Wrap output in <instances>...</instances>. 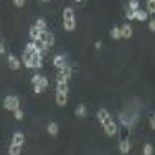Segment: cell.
Segmentation results:
<instances>
[{
  "label": "cell",
  "instance_id": "cell-1",
  "mask_svg": "<svg viewBox=\"0 0 155 155\" xmlns=\"http://www.w3.org/2000/svg\"><path fill=\"white\" fill-rule=\"evenodd\" d=\"M63 27L66 31H74L76 28V17H74V10L73 7H66L63 10Z\"/></svg>",
  "mask_w": 155,
  "mask_h": 155
},
{
  "label": "cell",
  "instance_id": "cell-2",
  "mask_svg": "<svg viewBox=\"0 0 155 155\" xmlns=\"http://www.w3.org/2000/svg\"><path fill=\"white\" fill-rule=\"evenodd\" d=\"M3 107H5L7 110L20 109V99H18L17 96H7V97L3 99Z\"/></svg>",
  "mask_w": 155,
  "mask_h": 155
},
{
  "label": "cell",
  "instance_id": "cell-3",
  "mask_svg": "<svg viewBox=\"0 0 155 155\" xmlns=\"http://www.w3.org/2000/svg\"><path fill=\"white\" fill-rule=\"evenodd\" d=\"M69 78H71V68L68 64L64 68H60L56 73V83H68Z\"/></svg>",
  "mask_w": 155,
  "mask_h": 155
},
{
  "label": "cell",
  "instance_id": "cell-4",
  "mask_svg": "<svg viewBox=\"0 0 155 155\" xmlns=\"http://www.w3.org/2000/svg\"><path fill=\"white\" fill-rule=\"evenodd\" d=\"M40 41H43V45L46 46V50L48 48H51L54 45V36H53V33H50L48 30H43L41 33H40Z\"/></svg>",
  "mask_w": 155,
  "mask_h": 155
},
{
  "label": "cell",
  "instance_id": "cell-5",
  "mask_svg": "<svg viewBox=\"0 0 155 155\" xmlns=\"http://www.w3.org/2000/svg\"><path fill=\"white\" fill-rule=\"evenodd\" d=\"M97 120L101 122V125H106V124H109L110 120H112V117H110V112L107 109H104V107H101L97 110Z\"/></svg>",
  "mask_w": 155,
  "mask_h": 155
},
{
  "label": "cell",
  "instance_id": "cell-6",
  "mask_svg": "<svg viewBox=\"0 0 155 155\" xmlns=\"http://www.w3.org/2000/svg\"><path fill=\"white\" fill-rule=\"evenodd\" d=\"M41 66H43V56H41V53H33L31 58H30V64H28V68L40 69Z\"/></svg>",
  "mask_w": 155,
  "mask_h": 155
},
{
  "label": "cell",
  "instance_id": "cell-7",
  "mask_svg": "<svg viewBox=\"0 0 155 155\" xmlns=\"http://www.w3.org/2000/svg\"><path fill=\"white\" fill-rule=\"evenodd\" d=\"M102 129H104V134L107 135V137H114V135L117 134V124L114 122V120H110L109 124L102 125Z\"/></svg>",
  "mask_w": 155,
  "mask_h": 155
},
{
  "label": "cell",
  "instance_id": "cell-8",
  "mask_svg": "<svg viewBox=\"0 0 155 155\" xmlns=\"http://www.w3.org/2000/svg\"><path fill=\"white\" fill-rule=\"evenodd\" d=\"M119 152L122 153V155H125V153L130 152V140H129V139L120 140V143H119Z\"/></svg>",
  "mask_w": 155,
  "mask_h": 155
},
{
  "label": "cell",
  "instance_id": "cell-9",
  "mask_svg": "<svg viewBox=\"0 0 155 155\" xmlns=\"http://www.w3.org/2000/svg\"><path fill=\"white\" fill-rule=\"evenodd\" d=\"M56 104L63 107V106L68 104V94L66 93H60V91H56Z\"/></svg>",
  "mask_w": 155,
  "mask_h": 155
},
{
  "label": "cell",
  "instance_id": "cell-10",
  "mask_svg": "<svg viewBox=\"0 0 155 155\" xmlns=\"http://www.w3.org/2000/svg\"><path fill=\"white\" fill-rule=\"evenodd\" d=\"M53 64H54V68H64L66 66V58L63 56V54H56V56L53 58Z\"/></svg>",
  "mask_w": 155,
  "mask_h": 155
},
{
  "label": "cell",
  "instance_id": "cell-11",
  "mask_svg": "<svg viewBox=\"0 0 155 155\" xmlns=\"http://www.w3.org/2000/svg\"><path fill=\"white\" fill-rule=\"evenodd\" d=\"M132 33H134V30H132L130 25H122V27H120V35H122L124 40H129L132 36Z\"/></svg>",
  "mask_w": 155,
  "mask_h": 155
},
{
  "label": "cell",
  "instance_id": "cell-12",
  "mask_svg": "<svg viewBox=\"0 0 155 155\" xmlns=\"http://www.w3.org/2000/svg\"><path fill=\"white\" fill-rule=\"evenodd\" d=\"M12 143H15V145H23L25 143V135L21 134V132H15L12 137Z\"/></svg>",
  "mask_w": 155,
  "mask_h": 155
},
{
  "label": "cell",
  "instance_id": "cell-13",
  "mask_svg": "<svg viewBox=\"0 0 155 155\" xmlns=\"http://www.w3.org/2000/svg\"><path fill=\"white\" fill-rule=\"evenodd\" d=\"M8 64H10V68L12 69H18L20 68V60L15 56V54H8Z\"/></svg>",
  "mask_w": 155,
  "mask_h": 155
},
{
  "label": "cell",
  "instance_id": "cell-14",
  "mask_svg": "<svg viewBox=\"0 0 155 155\" xmlns=\"http://www.w3.org/2000/svg\"><path fill=\"white\" fill-rule=\"evenodd\" d=\"M40 33H41V30H40L36 25H33V27L30 28V38H31V41H38V40H40Z\"/></svg>",
  "mask_w": 155,
  "mask_h": 155
},
{
  "label": "cell",
  "instance_id": "cell-15",
  "mask_svg": "<svg viewBox=\"0 0 155 155\" xmlns=\"http://www.w3.org/2000/svg\"><path fill=\"white\" fill-rule=\"evenodd\" d=\"M74 114H76V117H79V119H84V117H86V114H87L86 106H84V104H79V106L76 107Z\"/></svg>",
  "mask_w": 155,
  "mask_h": 155
},
{
  "label": "cell",
  "instance_id": "cell-16",
  "mask_svg": "<svg viewBox=\"0 0 155 155\" xmlns=\"http://www.w3.org/2000/svg\"><path fill=\"white\" fill-rule=\"evenodd\" d=\"M46 130H48V134H50L51 137L58 135V124L56 122H50V124H48V127H46Z\"/></svg>",
  "mask_w": 155,
  "mask_h": 155
},
{
  "label": "cell",
  "instance_id": "cell-17",
  "mask_svg": "<svg viewBox=\"0 0 155 155\" xmlns=\"http://www.w3.org/2000/svg\"><path fill=\"white\" fill-rule=\"evenodd\" d=\"M20 153H21V145L12 143V145L8 147V155H20Z\"/></svg>",
  "mask_w": 155,
  "mask_h": 155
},
{
  "label": "cell",
  "instance_id": "cell-18",
  "mask_svg": "<svg viewBox=\"0 0 155 155\" xmlns=\"http://www.w3.org/2000/svg\"><path fill=\"white\" fill-rule=\"evenodd\" d=\"M147 17H149V13L147 12H143V10H135V18H137L139 21H145L147 20Z\"/></svg>",
  "mask_w": 155,
  "mask_h": 155
},
{
  "label": "cell",
  "instance_id": "cell-19",
  "mask_svg": "<svg viewBox=\"0 0 155 155\" xmlns=\"http://www.w3.org/2000/svg\"><path fill=\"white\" fill-rule=\"evenodd\" d=\"M25 51H28V53H40V51H38V48H36V43L35 41H30V43H28V45L27 46H25Z\"/></svg>",
  "mask_w": 155,
  "mask_h": 155
},
{
  "label": "cell",
  "instance_id": "cell-20",
  "mask_svg": "<svg viewBox=\"0 0 155 155\" xmlns=\"http://www.w3.org/2000/svg\"><path fill=\"white\" fill-rule=\"evenodd\" d=\"M110 38H114V40H119V38H122V35H120V28L114 27L112 30H110Z\"/></svg>",
  "mask_w": 155,
  "mask_h": 155
},
{
  "label": "cell",
  "instance_id": "cell-21",
  "mask_svg": "<svg viewBox=\"0 0 155 155\" xmlns=\"http://www.w3.org/2000/svg\"><path fill=\"white\" fill-rule=\"evenodd\" d=\"M56 89L60 91V93H66L68 94V83H56Z\"/></svg>",
  "mask_w": 155,
  "mask_h": 155
},
{
  "label": "cell",
  "instance_id": "cell-22",
  "mask_svg": "<svg viewBox=\"0 0 155 155\" xmlns=\"http://www.w3.org/2000/svg\"><path fill=\"white\" fill-rule=\"evenodd\" d=\"M147 13H155V0H147Z\"/></svg>",
  "mask_w": 155,
  "mask_h": 155
},
{
  "label": "cell",
  "instance_id": "cell-23",
  "mask_svg": "<svg viewBox=\"0 0 155 155\" xmlns=\"http://www.w3.org/2000/svg\"><path fill=\"white\" fill-rule=\"evenodd\" d=\"M30 58H31V53H28V51H23V56H21V61H23V64L28 68V64H30Z\"/></svg>",
  "mask_w": 155,
  "mask_h": 155
},
{
  "label": "cell",
  "instance_id": "cell-24",
  "mask_svg": "<svg viewBox=\"0 0 155 155\" xmlns=\"http://www.w3.org/2000/svg\"><path fill=\"white\" fill-rule=\"evenodd\" d=\"M35 86H40L41 89H46V87H48V79L45 76H41V78H40V81H38V84H35Z\"/></svg>",
  "mask_w": 155,
  "mask_h": 155
},
{
  "label": "cell",
  "instance_id": "cell-25",
  "mask_svg": "<svg viewBox=\"0 0 155 155\" xmlns=\"http://www.w3.org/2000/svg\"><path fill=\"white\" fill-rule=\"evenodd\" d=\"M153 153V145L152 143H145L143 145V155H152Z\"/></svg>",
  "mask_w": 155,
  "mask_h": 155
},
{
  "label": "cell",
  "instance_id": "cell-26",
  "mask_svg": "<svg viewBox=\"0 0 155 155\" xmlns=\"http://www.w3.org/2000/svg\"><path fill=\"white\" fill-rule=\"evenodd\" d=\"M35 25H36V27H38L41 31H43V30H46V21H45V18H38Z\"/></svg>",
  "mask_w": 155,
  "mask_h": 155
},
{
  "label": "cell",
  "instance_id": "cell-27",
  "mask_svg": "<svg viewBox=\"0 0 155 155\" xmlns=\"http://www.w3.org/2000/svg\"><path fill=\"white\" fill-rule=\"evenodd\" d=\"M13 117H15L17 120H21V119H23V110H21V109L13 110Z\"/></svg>",
  "mask_w": 155,
  "mask_h": 155
},
{
  "label": "cell",
  "instance_id": "cell-28",
  "mask_svg": "<svg viewBox=\"0 0 155 155\" xmlns=\"http://www.w3.org/2000/svg\"><path fill=\"white\" fill-rule=\"evenodd\" d=\"M129 8L130 10H139V0H130V3H129Z\"/></svg>",
  "mask_w": 155,
  "mask_h": 155
},
{
  "label": "cell",
  "instance_id": "cell-29",
  "mask_svg": "<svg viewBox=\"0 0 155 155\" xmlns=\"http://www.w3.org/2000/svg\"><path fill=\"white\" fill-rule=\"evenodd\" d=\"M125 17H127L129 20H134V18H135V12H134V10H129V12L125 13Z\"/></svg>",
  "mask_w": 155,
  "mask_h": 155
},
{
  "label": "cell",
  "instance_id": "cell-30",
  "mask_svg": "<svg viewBox=\"0 0 155 155\" xmlns=\"http://www.w3.org/2000/svg\"><path fill=\"white\" fill-rule=\"evenodd\" d=\"M150 127H152V130H155V114L150 116Z\"/></svg>",
  "mask_w": 155,
  "mask_h": 155
},
{
  "label": "cell",
  "instance_id": "cell-31",
  "mask_svg": "<svg viewBox=\"0 0 155 155\" xmlns=\"http://www.w3.org/2000/svg\"><path fill=\"white\" fill-rule=\"evenodd\" d=\"M40 78H41V76H38V74H35V76H31V83H33V86H35V84H38V81H40Z\"/></svg>",
  "mask_w": 155,
  "mask_h": 155
},
{
  "label": "cell",
  "instance_id": "cell-32",
  "mask_svg": "<svg viewBox=\"0 0 155 155\" xmlns=\"http://www.w3.org/2000/svg\"><path fill=\"white\" fill-rule=\"evenodd\" d=\"M13 3H15V7H23L25 0H13Z\"/></svg>",
  "mask_w": 155,
  "mask_h": 155
},
{
  "label": "cell",
  "instance_id": "cell-33",
  "mask_svg": "<svg viewBox=\"0 0 155 155\" xmlns=\"http://www.w3.org/2000/svg\"><path fill=\"white\" fill-rule=\"evenodd\" d=\"M149 28H150V31H155V18H153V20H150Z\"/></svg>",
  "mask_w": 155,
  "mask_h": 155
},
{
  "label": "cell",
  "instance_id": "cell-34",
  "mask_svg": "<svg viewBox=\"0 0 155 155\" xmlns=\"http://www.w3.org/2000/svg\"><path fill=\"white\" fill-rule=\"evenodd\" d=\"M33 91H35L36 94H41V93H43V91H45V89H41V87H40V86H35V87H33Z\"/></svg>",
  "mask_w": 155,
  "mask_h": 155
},
{
  "label": "cell",
  "instance_id": "cell-35",
  "mask_svg": "<svg viewBox=\"0 0 155 155\" xmlns=\"http://www.w3.org/2000/svg\"><path fill=\"white\" fill-rule=\"evenodd\" d=\"M3 53H5V45L0 41V54H3Z\"/></svg>",
  "mask_w": 155,
  "mask_h": 155
},
{
  "label": "cell",
  "instance_id": "cell-36",
  "mask_svg": "<svg viewBox=\"0 0 155 155\" xmlns=\"http://www.w3.org/2000/svg\"><path fill=\"white\" fill-rule=\"evenodd\" d=\"M74 2H83V0H74Z\"/></svg>",
  "mask_w": 155,
  "mask_h": 155
},
{
  "label": "cell",
  "instance_id": "cell-37",
  "mask_svg": "<svg viewBox=\"0 0 155 155\" xmlns=\"http://www.w3.org/2000/svg\"><path fill=\"white\" fill-rule=\"evenodd\" d=\"M41 2H50V0H41Z\"/></svg>",
  "mask_w": 155,
  "mask_h": 155
}]
</instances>
